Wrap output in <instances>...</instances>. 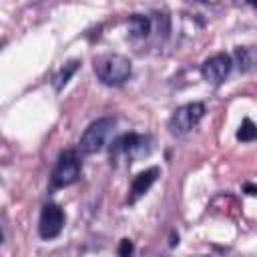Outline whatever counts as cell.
<instances>
[{
  "mask_svg": "<svg viewBox=\"0 0 257 257\" xmlns=\"http://www.w3.org/2000/svg\"><path fill=\"white\" fill-rule=\"evenodd\" d=\"M245 191H247V195H255V191H257V189H255V185L247 183V185H245Z\"/></svg>",
  "mask_w": 257,
  "mask_h": 257,
  "instance_id": "obj_14",
  "label": "cell"
},
{
  "mask_svg": "<svg viewBox=\"0 0 257 257\" xmlns=\"http://www.w3.org/2000/svg\"><path fill=\"white\" fill-rule=\"evenodd\" d=\"M116 253H118V257H133V253H135V245H133V241H131V239H120Z\"/></svg>",
  "mask_w": 257,
  "mask_h": 257,
  "instance_id": "obj_13",
  "label": "cell"
},
{
  "mask_svg": "<svg viewBox=\"0 0 257 257\" xmlns=\"http://www.w3.org/2000/svg\"><path fill=\"white\" fill-rule=\"evenodd\" d=\"M241 143H251V141H255V137H257V126H255V122L251 120V118H245L243 122H241V126H239V131H237V135H235Z\"/></svg>",
  "mask_w": 257,
  "mask_h": 257,
  "instance_id": "obj_12",
  "label": "cell"
},
{
  "mask_svg": "<svg viewBox=\"0 0 257 257\" xmlns=\"http://www.w3.org/2000/svg\"><path fill=\"white\" fill-rule=\"evenodd\" d=\"M235 58H237V66L241 72H249L255 66V48L251 46H239L235 48Z\"/></svg>",
  "mask_w": 257,
  "mask_h": 257,
  "instance_id": "obj_10",
  "label": "cell"
},
{
  "mask_svg": "<svg viewBox=\"0 0 257 257\" xmlns=\"http://www.w3.org/2000/svg\"><path fill=\"white\" fill-rule=\"evenodd\" d=\"M153 30V20L145 14H131L128 16V36L133 40L147 38Z\"/></svg>",
  "mask_w": 257,
  "mask_h": 257,
  "instance_id": "obj_9",
  "label": "cell"
},
{
  "mask_svg": "<svg viewBox=\"0 0 257 257\" xmlns=\"http://www.w3.org/2000/svg\"><path fill=\"white\" fill-rule=\"evenodd\" d=\"M64 227V211L56 203H46L40 213L38 221V233L42 239H54L60 235Z\"/></svg>",
  "mask_w": 257,
  "mask_h": 257,
  "instance_id": "obj_7",
  "label": "cell"
},
{
  "mask_svg": "<svg viewBox=\"0 0 257 257\" xmlns=\"http://www.w3.org/2000/svg\"><path fill=\"white\" fill-rule=\"evenodd\" d=\"M116 120L112 116H102V118H96L94 122H90L86 126V131L82 133L80 141H78V149L84 153V155H92V153H98L104 149V145L108 143L110 135H112V128H114Z\"/></svg>",
  "mask_w": 257,
  "mask_h": 257,
  "instance_id": "obj_2",
  "label": "cell"
},
{
  "mask_svg": "<svg viewBox=\"0 0 257 257\" xmlns=\"http://www.w3.org/2000/svg\"><path fill=\"white\" fill-rule=\"evenodd\" d=\"M205 114V104L203 102H187L183 106H179L169 120V131L173 137H183L187 133H191L199 120Z\"/></svg>",
  "mask_w": 257,
  "mask_h": 257,
  "instance_id": "obj_5",
  "label": "cell"
},
{
  "mask_svg": "<svg viewBox=\"0 0 257 257\" xmlns=\"http://www.w3.org/2000/svg\"><path fill=\"white\" fill-rule=\"evenodd\" d=\"M0 243H2V233H0Z\"/></svg>",
  "mask_w": 257,
  "mask_h": 257,
  "instance_id": "obj_15",
  "label": "cell"
},
{
  "mask_svg": "<svg viewBox=\"0 0 257 257\" xmlns=\"http://www.w3.org/2000/svg\"><path fill=\"white\" fill-rule=\"evenodd\" d=\"M231 68H233V58H231L227 52H217V54L209 56V58L203 62L201 74H203V78H205L207 82H211V84H221V82L229 76Z\"/></svg>",
  "mask_w": 257,
  "mask_h": 257,
  "instance_id": "obj_6",
  "label": "cell"
},
{
  "mask_svg": "<svg viewBox=\"0 0 257 257\" xmlns=\"http://www.w3.org/2000/svg\"><path fill=\"white\" fill-rule=\"evenodd\" d=\"M133 64L122 54H102L94 58V74L106 86H120L131 78Z\"/></svg>",
  "mask_w": 257,
  "mask_h": 257,
  "instance_id": "obj_1",
  "label": "cell"
},
{
  "mask_svg": "<svg viewBox=\"0 0 257 257\" xmlns=\"http://www.w3.org/2000/svg\"><path fill=\"white\" fill-rule=\"evenodd\" d=\"M0 46H2V42H0Z\"/></svg>",
  "mask_w": 257,
  "mask_h": 257,
  "instance_id": "obj_16",
  "label": "cell"
},
{
  "mask_svg": "<svg viewBox=\"0 0 257 257\" xmlns=\"http://www.w3.org/2000/svg\"><path fill=\"white\" fill-rule=\"evenodd\" d=\"M80 157L74 149H66L58 155L56 159V165L52 169V175H50V187L52 189H62V187H68L72 183H76V179L80 177Z\"/></svg>",
  "mask_w": 257,
  "mask_h": 257,
  "instance_id": "obj_3",
  "label": "cell"
},
{
  "mask_svg": "<svg viewBox=\"0 0 257 257\" xmlns=\"http://www.w3.org/2000/svg\"><path fill=\"white\" fill-rule=\"evenodd\" d=\"M157 177H159V167H151V169H145V171H141L135 179H133V183H131V191H128V203L133 205V203H137L151 187H153V183L157 181Z\"/></svg>",
  "mask_w": 257,
  "mask_h": 257,
  "instance_id": "obj_8",
  "label": "cell"
},
{
  "mask_svg": "<svg viewBox=\"0 0 257 257\" xmlns=\"http://www.w3.org/2000/svg\"><path fill=\"white\" fill-rule=\"evenodd\" d=\"M78 66H80V60H68V62L58 70V74L54 76V82H52L54 88H56V90H62V86L70 80V76L78 70Z\"/></svg>",
  "mask_w": 257,
  "mask_h": 257,
  "instance_id": "obj_11",
  "label": "cell"
},
{
  "mask_svg": "<svg viewBox=\"0 0 257 257\" xmlns=\"http://www.w3.org/2000/svg\"><path fill=\"white\" fill-rule=\"evenodd\" d=\"M149 137L139 135V133H124L120 137H116L110 143V159L116 157H126L128 161H137L143 159L151 153V145H149Z\"/></svg>",
  "mask_w": 257,
  "mask_h": 257,
  "instance_id": "obj_4",
  "label": "cell"
}]
</instances>
